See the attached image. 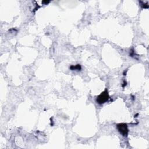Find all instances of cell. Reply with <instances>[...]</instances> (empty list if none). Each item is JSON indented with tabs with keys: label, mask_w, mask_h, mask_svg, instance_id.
Instances as JSON below:
<instances>
[{
	"label": "cell",
	"mask_w": 149,
	"mask_h": 149,
	"mask_svg": "<svg viewBox=\"0 0 149 149\" xmlns=\"http://www.w3.org/2000/svg\"><path fill=\"white\" fill-rule=\"evenodd\" d=\"M70 69H72V70H80V69H81V67H80V65H76V66H70Z\"/></svg>",
	"instance_id": "3957f363"
},
{
	"label": "cell",
	"mask_w": 149,
	"mask_h": 149,
	"mask_svg": "<svg viewBox=\"0 0 149 149\" xmlns=\"http://www.w3.org/2000/svg\"><path fill=\"white\" fill-rule=\"evenodd\" d=\"M109 99V95L108 94V90L106 89L97 97L96 101L97 103H98L99 104H102L105 102L108 101Z\"/></svg>",
	"instance_id": "6da1fadb"
},
{
	"label": "cell",
	"mask_w": 149,
	"mask_h": 149,
	"mask_svg": "<svg viewBox=\"0 0 149 149\" xmlns=\"http://www.w3.org/2000/svg\"><path fill=\"white\" fill-rule=\"evenodd\" d=\"M119 132L122 134V136L127 137L129 132L127 125L126 123H119L116 126Z\"/></svg>",
	"instance_id": "7a4b0ae2"
}]
</instances>
